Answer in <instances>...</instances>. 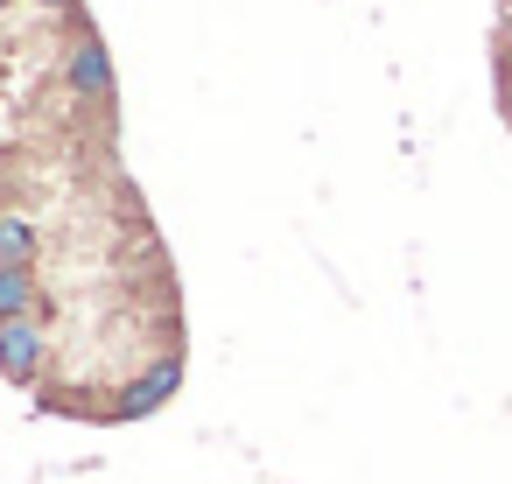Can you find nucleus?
I'll return each mask as SVG.
<instances>
[{
    "instance_id": "nucleus-7",
    "label": "nucleus",
    "mask_w": 512,
    "mask_h": 484,
    "mask_svg": "<svg viewBox=\"0 0 512 484\" xmlns=\"http://www.w3.org/2000/svg\"><path fill=\"white\" fill-rule=\"evenodd\" d=\"M0 8H15V0H0Z\"/></svg>"
},
{
    "instance_id": "nucleus-1",
    "label": "nucleus",
    "mask_w": 512,
    "mask_h": 484,
    "mask_svg": "<svg viewBox=\"0 0 512 484\" xmlns=\"http://www.w3.org/2000/svg\"><path fill=\"white\" fill-rule=\"evenodd\" d=\"M64 78H71L78 99H106V92H113V57H106V43H99V36H78Z\"/></svg>"
},
{
    "instance_id": "nucleus-5",
    "label": "nucleus",
    "mask_w": 512,
    "mask_h": 484,
    "mask_svg": "<svg viewBox=\"0 0 512 484\" xmlns=\"http://www.w3.org/2000/svg\"><path fill=\"white\" fill-rule=\"evenodd\" d=\"M36 260V225L29 218H0V267H29Z\"/></svg>"
},
{
    "instance_id": "nucleus-6",
    "label": "nucleus",
    "mask_w": 512,
    "mask_h": 484,
    "mask_svg": "<svg viewBox=\"0 0 512 484\" xmlns=\"http://www.w3.org/2000/svg\"><path fill=\"white\" fill-rule=\"evenodd\" d=\"M36 8H64V15H85V8H78V0H36Z\"/></svg>"
},
{
    "instance_id": "nucleus-2",
    "label": "nucleus",
    "mask_w": 512,
    "mask_h": 484,
    "mask_svg": "<svg viewBox=\"0 0 512 484\" xmlns=\"http://www.w3.org/2000/svg\"><path fill=\"white\" fill-rule=\"evenodd\" d=\"M176 386H183V365H176V358H162V365H148V372H141V379H134V386L120 393V407H113V414L141 421V414H155V407H162V400H169Z\"/></svg>"
},
{
    "instance_id": "nucleus-3",
    "label": "nucleus",
    "mask_w": 512,
    "mask_h": 484,
    "mask_svg": "<svg viewBox=\"0 0 512 484\" xmlns=\"http://www.w3.org/2000/svg\"><path fill=\"white\" fill-rule=\"evenodd\" d=\"M36 365H43V330L36 323H0V372L29 386Z\"/></svg>"
},
{
    "instance_id": "nucleus-4",
    "label": "nucleus",
    "mask_w": 512,
    "mask_h": 484,
    "mask_svg": "<svg viewBox=\"0 0 512 484\" xmlns=\"http://www.w3.org/2000/svg\"><path fill=\"white\" fill-rule=\"evenodd\" d=\"M29 302H36L29 267H0V323H29Z\"/></svg>"
}]
</instances>
